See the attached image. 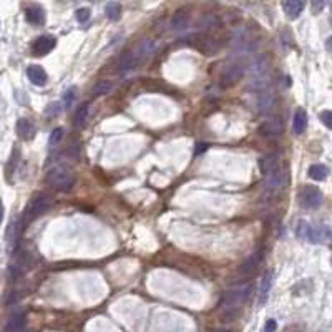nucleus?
<instances>
[{"instance_id":"nucleus-1","label":"nucleus","mask_w":332,"mask_h":332,"mask_svg":"<svg viewBox=\"0 0 332 332\" xmlns=\"http://www.w3.org/2000/svg\"><path fill=\"white\" fill-rule=\"evenodd\" d=\"M45 181L50 185L53 189L58 191H68L75 185V174L70 168L67 166H53L48 169L45 176Z\"/></svg>"},{"instance_id":"nucleus-2","label":"nucleus","mask_w":332,"mask_h":332,"mask_svg":"<svg viewBox=\"0 0 332 332\" xmlns=\"http://www.w3.org/2000/svg\"><path fill=\"white\" fill-rule=\"evenodd\" d=\"M269 60L266 56H259L252 62V65L249 68V76H251V85L254 90H264L269 85Z\"/></svg>"},{"instance_id":"nucleus-3","label":"nucleus","mask_w":332,"mask_h":332,"mask_svg":"<svg viewBox=\"0 0 332 332\" xmlns=\"http://www.w3.org/2000/svg\"><path fill=\"white\" fill-rule=\"evenodd\" d=\"M298 236L301 239H307V241L314 244H324L329 241L330 229L324 224H309L306 221H301L298 224Z\"/></svg>"},{"instance_id":"nucleus-4","label":"nucleus","mask_w":332,"mask_h":332,"mask_svg":"<svg viewBox=\"0 0 332 332\" xmlns=\"http://www.w3.org/2000/svg\"><path fill=\"white\" fill-rule=\"evenodd\" d=\"M50 204H52V200L47 194H42V193L35 194L32 200L28 201L24 214H22V218H20V220H22V224L24 226L30 224V223H33L35 220H37L38 216L45 214L48 211V208H50Z\"/></svg>"},{"instance_id":"nucleus-5","label":"nucleus","mask_w":332,"mask_h":332,"mask_svg":"<svg viewBox=\"0 0 332 332\" xmlns=\"http://www.w3.org/2000/svg\"><path fill=\"white\" fill-rule=\"evenodd\" d=\"M251 291H252V286L251 284H246V286H241V287L235 289V291H231V292L226 294L224 298H223V302H221V306L226 309V314L236 316L238 307L241 306V304H244V302L249 299Z\"/></svg>"},{"instance_id":"nucleus-6","label":"nucleus","mask_w":332,"mask_h":332,"mask_svg":"<svg viewBox=\"0 0 332 332\" xmlns=\"http://www.w3.org/2000/svg\"><path fill=\"white\" fill-rule=\"evenodd\" d=\"M324 200L322 191L317 186H304L299 193V204L306 209H316L321 206Z\"/></svg>"},{"instance_id":"nucleus-7","label":"nucleus","mask_w":332,"mask_h":332,"mask_svg":"<svg viewBox=\"0 0 332 332\" xmlns=\"http://www.w3.org/2000/svg\"><path fill=\"white\" fill-rule=\"evenodd\" d=\"M189 44L204 55H216L223 48V44L220 40L206 37V35H196L193 40H189Z\"/></svg>"},{"instance_id":"nucleus-8","label":"nucleus","mask_w":332,"mask_h":332,"mask_svg":"<svg viewBox=\"0 0 332 332\" xmlns=\"http://www.w3.org/2000/svg\"><path fill=\"white\" fill-rule=\"evenodd\" d=\"M244 76V67L239 65V63H235V65H229L228 68L221 73L220 79V85L221 88H231L241 80Z\"/></svg>"},{"instance_id":"nucleus-9","label":"nucleus","mask_w":332,"mask_h":332,"mask_svg":"<svg viewBox=\"0 0 332 332\" xmlns=\"http://www.w3.org/2000/svg\"><path fill=\"white\" fill-rule=\"evenodd\" d=\"M140 63V56L135 52H126L115 62V72L116 73H128L135 70Z\"/></svg>"},{"instance_id":"nucleus-10","label":"nucleus","mask_w":332,"mask_h":332,"mask_svg":"<svg viewBox=\"0 0 332 332\" xmlns=\"http://www.w3.org/2000/svg\"><path fill=\"white\" fill-rule=\"evenodd\" d=\"M261 261H263V251L259 249L254 254H251V256L241 264V267L238 269V278H249L251 274L256 272V269L261 264Z\"/></svg>"},{"instance_id":"nucleus-11","label":"nucleus","mask_w":332,"mask_h":332,"mask_svg":"<svg viewBox=\"0 0 332 332\" xmlns=\"http://www.w3.org/2000/svg\"><path fill=\"white\" fill-rule=\"evenodd\" d=\"M55 45H56L55 37H52V35H42V37H38L37 40L33 42L32 52H33V55L42 56V55L50 53V52L53 50Z\"/></svg>"},{"instance_id":"nucleus-12","label":"nucleus","mask_w":332,"mask_h":332,"mask_svg":"<svg viewBox=\"0 0 332 332\" xmlns=\"http://www.w3.org/2000/svg\"><path fill=\"white\" fill-rule=\"evenodd\" d=\"M264 185L267 189H281L286 186V174L284 171L279 168L276 171H272L269 174H266V180H264Z\"/></svg>"},{"instance_id":"nucleus-13","label":"nucleus","mask_w":332,"mask_h":332,"mask_svg":"<svg viewBox=\"0 0 332 332\" xmlns=\"http://www.w3.org/2000/svg\"><path fill=\"white\" fill-rule=\"evenodd\" d=\"M259 133L263 136H278L282 133V123H281V120L279 118H269L266 123L261 125V128H259Z\"/></svg>"},{"instance_id":"nucleus-14","label":"nucleus","mask_w":332,"mask_h":332,"mask_svg":"<svg viewBox=\"0 0 332 332\" xmlns=\"http://www.w3.org/2000/svg\"><path fill=\"white\" fill-rule=\"evenodd\" d=\"M274 107H276V96H274L267 88L261 90V93L258 96V108H259V111L269 113Z\"/></svg>"},{"instance_id":"nucleus-15","label":"nucleus","mask_w":332,"mask_h":332,"mask_svg":"<svg viewBox=\"0 0 332 332\" xmlns=\"http://www.w3.org/2000/svg\"><path fill=\"white\" fill-rule=\"evenodd\" d=\"M27 76H28V80H30L33 85H37V87H44V85L47 83V80H48L47 72L40 65H30V67H28L27 68Z\"/></svg>"},{"instance_id":"nucleus-16","label":"nucleus","mask_w":332,"mask_h":332,"mask_svg":"<svg viewBox=\"0 0 332 332\" xmlns=\"http://www.w3.org/2000/svg\"><path fill=\"white\" fill-rule=\"evenodd\" d=\"M22 228H24V224H22V220H20V218L12 220V223L9 224V228H7V236L5 238H7V243H9V246H10V249L17 244L18 238H20V232H22Z\"/></svg>"},{"instance_id":"nucleus-17","label":"nucleus","mask_w":332,"mask_h":332,"mask_svg":"<svg viewBox=\"0 0 332 332\" xmlns=\"http://www.w3.org/2000/svg\"><path fill=\"white\" fill-rule=\"evenodd\" d=\"M279 157L276 153H269V154H266V157H263L259 160V168H261V171H263L264 174H269L272 171H276V169H279Z\"/></svg>"},{"instance_id":"nucleus-18","label":"nucleus","mask_w":332,"mask_h":332,"mask_svg":"<svg viewBox=\"0 0 332 332\" xmlns=\"http://www.w3.org/2000/svg\"><path fill=\"white\" fill-rule=\"evenodd\" d=\"M25 322H27V317H25L24 313L13 314V316H10V319L7 321L4 332H24Z\"/></svg>"},{"instance_id":"nucleus-19","label":"nucleus","mask_w":332,"mask_h":332,"mask_svg":"<svg viewBox=\"0 0 332 332\" xmlns=\"http://www.w3.org/2000/svg\"><path fill=\"white\" fill-rule=\"evenodd\" d=\"M35 131H37V130H35V126H33V123L30 122V120L22 118V120H18V122H17V135L22 140H25V141L33 140Z\"/></svg>"},{"instance_id":"nucleus-20","label":"nucleus","mask_w":332,"mask_h":332,"mask_svg":"<svg viewBox=\"0 0 332 332\" xmlns=\"http://www.w3.org/2000/svg\"><path fill=\"white\" fill-rule=\"evenodd\" d=\"M25 18L27 22L33 25H44L45 24V12L40 5H32L25 9Z\"/></svg>"},{"instance_id":"nucleus-21","label":"nucleus","mask_w":332,"mask_h":332,"mask_svg":"<svg viewBox=\"0 0 332 332\" xmlns=\"http://www.w3.org/2000/svg\"><path fill=\"white\" fill-rule=\"evenodd\" d=\"M306 7V0H284V12L289 18H298Z\"/></svg>"},{"instance_id":"nucleus-22","label":"nucleus","mask_w":332,"mask_h":332,"mask_svg":"<svg viewBox=\"0 0 332 332\" xmlns=\"http://www.w3.org/2000/svg\"><path fill=\"white\" fill-rule=\"evenodd\" d=\"M306 126H307V113L304 108H298L292 120V130L296 135H301V133H304Z\"/></svg>"},{"instance_id":"nucleus-23","label":"nucleus","mask_w":332,"mask_h":332,"mask_svg":"<svg viewBox=\"0 0 332 332\" xmlns=\"http://www.w3.org/2000/svg\"><path fill=\"white\" fill-rule=\"evenodd\" d=\"M189 24V13L185 9H180L174 12V15L171 18V27L174 30H185Z\"/></svg>"},{"instance_id":"nucleus-24","label":"nucleus","mask_w":332,"mask_h":332,"mask_svg":"<svg viewBox=\"0 0 332 332\" xmlns=\"http://www.w3.org/2000/svg\"><path fill=\"white\" fill-rule=\"evenodd\" d=\"M271 286H272V272H266L263 281H261V287H259V304L263 306L264 302L267 301V296H269L271 291Z\"/></svg>"},{"instance_id":"nucleus-25","label":"nucleus","mask_w":332,"mask_h":332,"mask_svg":"<svg viewBox=\"0 0 332 332\" xmlns=\"http://www.w3.org/2000/svg\"><path fill=\"white\" fill-rule=\"evenodd\" d=\"M90 116V103H85L82 107L76 110L75 116H73V126L75 128H83L85 123H87V120Z\"/></svg>"},{"instance_id":"nucleus-26","label":"nucleus","mask_w":332,"mask_h":332,"mask_svg":"<svg viewBox=\"0 0 332 332\" xmlns=\"http://www.w3.org/2000/svg\"><path fill=\"white\" fill-rule=\"evenodd\" d=\"M309 176L316 181H324L329 176V168L326 165H313L309 168Z\"/></svg>"},{"instance_id":"nucleus-27","label":"nucleus","mask_w":332,"mask_h":332,"mask_svg":"<svg viewBox=\"0 0 332 332\" xmlns=\"http://www.w3.org/2000/svg\"><path fill=\"white\" fill-rule=\"evenodd\" d=\"M105 13H107V17L111 22H116L122 17V5L116 2H108L107 7H105Z\"/></svg>"},{"instance_id":"nucleus-28","label":"nucleus","mask_w":332,"mask_h":332,"mask_svg":"<svg viewBox=\"0 0 332 332\" xmlns=\"http://www.w3.org/2000/svg\"><path fill=\"white\" fill-rule=\"evenodd\" d=\"M221 25L220 18L214 15H208L201 20V28H206V30H213V28H218Z\"/></svg>"},{"instance_id":"nucleus-29","label":"nucleus","mask_w":332,"mask_h":332,"mask_svg":"<svg viewBox=\"0 0 332 332\" xmlns=\"http://www.w3.org/2000/svg\"><path fill=\"white\" fill-rule=\"evenodd\" d=\"M110 88H111V83L110 82H98L95 87H93V96H100V95L108 93Z\"/></svg>"},{"instance_id":"nucleus-30","label":"nucleus","mask_w":332,"mask_h":332,"mask_svg":"<svg viewBox=\"0 0 332 332\" xmlns=\"http://www.w3.org/2000/svg\"><path fill=\"white\" fill-rule=\"evenodd\" d=\"M75 102V88H68L63 95V108H70V105Z\"/></svg>"},{"instance_id":"nucleus-31","label":"nucleus","mask_w":332,"mask_h":332,"mask_svg":"<svg viewBox=\"0 0 332 332\" xmlns=\"http://www.w3.org/2000/svg\"><path fill=\"white\" fill-rule=\"evenodd\" d=\"M75 17H76V20H79L80 24L88 22V18H90V9H87V7H82V9L76 10Z\"/></svg>"},{"instance_id":"nucleus-32","label":"nucleus","mask_w":332,"mask_h":332,"mask_svg":"<svg viewBox=\"0 0 332 332\" xmlns=\"http://www.w3.org/2000/svg\"><path fill=\"white\" fill-rule=\"evenodd\" d=\"M63 138V128H55L50 135V146H56Z\"/></svg>"},{"instance_id":"nucleus-33","label":"nucleus","mask_w":332,"mask_h":332,"mask_svg":"<svg viewBox=\"0 0 332 332\" xmlns=\"http://www.w3.org/2000/svg\"><path fill=\"white\" fill-rule=\"evenodd\" d=\"M17 161H18V150H15L12 153V158H10V163L7 165V176H10L12 171H15V166H17Z\"/></svg>"},{"instance_id":"nucleus-34","label":"nucleus","mask_w":332,"mask_h":332,"mask_svg":"<svg viewBox=\"0 0 332 332\" xmlns=\"http://www.w3.org/2000/svg\"><path fill=\"white\" fill-rule=\"evenodd\" d=\"M321 120H322V123L326 125V128H332V111L324 110L321 113Z\"/></svg>"},{"instance_id":"nucleus-35","label":"nucleus","mask_w":332,"mask_h":332,"mask_svg":"<svg viewBox=\"0 0 332 332\" xmlns=\"http://www.w3.org/2000/svg\"><path fill=\"white\" fill-rule=\"evenodd\" d=\"M278 329V324L274 319H267L266 324H264V327H263V332H276Z\"/></svg>"},{"instance_id":"nucleus-36","label":"nucleus","mask_w":332,"mask_h":332,"mask_svg":"<svg viewBox=\"0 0 332 332\" xmlns=\"http://www.w3.org/2000/svg\"><path fill=\"white\" fill-rule=\"evenodd\" d=\"M326 7V0H313V13H319Z\"/></svg>"},{"instance_id":"nucleus-37","label":"nucleus","mask_w":332,"mask_h":332,"mask_svg":"<svg viewBox=\"0 0 332 332\" xmlns=\"http://www.w3.org/2000/svg\"><path fill=\"white\" fill-rule=\"evenodd\" d=\"M2 220H4V204H2V200H0V224H2Z\"/></svg>"},{"instance_id":"nucleus-38","label":"nucleus","mask_w":332,"mask_h":332,"mask_svg":"<svg viewBox=\"0 0 332 332\" xmlns=\"http://www.w3.org/2000/svg\"><path fill=\"white\" fill-rule=\"evenodd\" d=\"M284 332H299V329H296V327H289V329H286Z\"/></svg>"}]
</instances>
